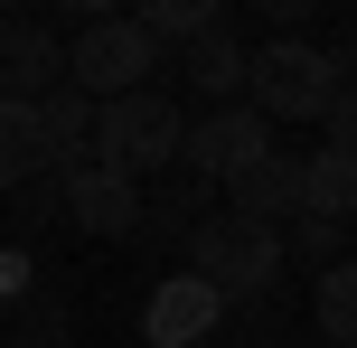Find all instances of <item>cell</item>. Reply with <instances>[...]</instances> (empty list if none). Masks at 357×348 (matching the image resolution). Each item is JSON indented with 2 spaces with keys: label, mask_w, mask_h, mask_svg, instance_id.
<instances>
[{
  "label": "cell",
  "mask_w": 357,
  "mask_h": 348,
  "mask_svg": "<svg viewBox=\"0 0 357 348\" xmlns=\"http://www.w3.org/2000/svg\"><path fill=\"white\" fill-rule=\"evenodd\" d=\"M188 273H197V282H216V292L245 311V301L282 292V273H291V226H264V217H235V207H216V217L188 236Z\"/></svg>",
  "instance_id": "obj_1"
},
{
  "label": "cell",
  "mask_w": 357,
  "mask_h": 348,
  "mask_svg": "<svg viewBox=\"0 0 357 348\" xmlns=\"http://www.w3.org/2000/svg\"><path fill=\"white\" fill-rule=\"evenodd\" d=\"M142 19L151 38H160V47H197V38H216V29H235L226 10H216V0H151V10H132Z\"/></svg>",
  "instance_id": "obj_13"
},
{
  "label": "cell",
  "mask_w": 357,
  "mask_h": 348,
  "mask_svg": "<svg viewBox=\"0 0 357 348\" xmlns=\"http://www.w3.org/2000/svg\"><path fill=\"white\" fill-rule=\"evenodd\" d=\"M151 226H160V236H197V226H207V179H197L188 160H178L169 179H151Z\"/></svg>",
  "instance_id": "obj_14"
},
{
  "label": "cell",
  "mask_w": 357,
  "mask_h": 348,
  "mask_svg": "<svg viewBox=\"0 0 357 348\" xmlns=\"http://www.w3.org/2000/svg\"><path fill=\"white\" fill-rule=\"evenodd\" d=\"M291 264H310V282L339 273V264H348V226H329V217H291Z\"/></svg>",
  "instance_id": "obj_15"
},
{
  "label": "cell",
  "mask_w": 357,
  "mask_h": 348,
  "mask_svg": "<svg viewBox=\"0 0 357 348\" xmlns=\"http://www.w3.org/2000/svg\"><path fill=\"white\" fill-rule=\"evenodd\" d=\"M0 292H10V311H29V301H38V255H29V245L0 255Z\"/></svg>",
  "instance_id": "obj_16"
},
{
  "label": "cell",
  "mask_w": 357,
  "mask_h": 348,
  "mask_svg": "<svg viewBox=\"0 0 357 348\" xmlns=\"http://www.w3.org/2000/svg\"><path fill=\"white\" fill-rule=\"evenodd\" d=\"M348 85H357L348 56L320 47V38H273V47H254V113H264V123H329Z\"/></svg>",
  "instance_id": "obj_2"
},
{
  "label": "cell",
  "mask_w": 357,
  "mask_h": 348,
  "mask_svg": "<svg viewBox=\"0 0 357 348\" xmlns=\"http://www.w3.org/2000/svg\"><path fill=\"white\" fill-rule=\"evenodd\" d=\"M301 217H329V226H357V151H310V207Z\"/></svg>",
  "instance_id": "obj_11"
},
{
  "label": "cell",
  "mask_w": 357,
  "mask_h": 348,
  "mask_svg": "<svg viewBox=\"0 0 357 348\" xmlns=\"http://www.w3.org/2000/svg\"><path fill=\"white\" fill-rule=\"evenodd\" d=\"M188 132H197V113L178 104L169 85H151V94H123V104H104V132H94V142H104V160L113 169H132V179H169L178 160H188Z\"/></svg>",
  "instance_id": "obj_3"
},
{
  "label": "cell",
  "mask_w": 357,
  "mask_h": 348,
  "mask_svg": "<svg viewBox=\"0 0 357 348\" xmlns=\"http://www.w3.org/2000/svg\"><path fill=\"white\" fill-rule=\"evenodd\" d=\"M329 151H357V85L339 94V113H329Z\"/></svg>",
  "instance_id": "obj_17"
},
{
  "label": "cell",
  "mask_w": 357,
  "mask_h": 348,
  "mask_svg": "<svg viewBox=\"0 0 357 348\" xmlns=\"http://www.w3.org/2000/svg\"><path fill=\"white\" fill-rule=\"evenodd\" d=\"M56 188H66V226H85V236H151V188L113 169L104 142L56 151Z\"/></svg>",
  "instance_id": "obj_4"
},
{
  "label": "cell",
  "mask_w": 357,
  "mask_h": 348,
  "mask_svg": "<svg viewBox=\"0 0 357 348\" xmlns=\"http://www.w3.org/2000/svg\"><path fill=\"white\" fill-rule=\"evenodd\" d=\"M339 56H348V66H357V10L339 19Z\"/></svg>",
  "instance_id": "obj_18"
},
{
  "label": "cell",
  "mask_w": 357,
  "mask_h": 348,
  "mask_svg": "<svg viewBox=\"0 0 357 348\" xmlns=\"http://www.w3.org/2000/svg\"><path fill=\"white\" fill-rule=\"evenodd\" d=\"M0 85H10V104H47L56 85H75V38H56V19L10 10V29H0Z\"/></svg>",
  "instance_id": "obj_6"
},
{
  "label": "cell",
  "mask_w": 357,
  "mask_h": 348,
  "mask_svg": "<svg viewBox=\"0 0 357 348\" xmlns=\"http://www.w3.org/2000/svg\"><path fill=\"white\" fill-rule=\"evenodd\" d=\"M47 169H56L47 113H38V104H0V179H10V198H19V188H38Z\"/></svg>",
  "instance_id": "obj_10"
},
{
  "label": "cell",
  "mask_w": 357,
  "mask_h": 348,
  "mask_svg": "<svg viewBox=\"0 0 357 348\" xmlns=\"http://www.w3.org/2000/svg\"><path fill=\"white\" fill-rule=\"evenodd\" d=\"M264 151H282V142H273V123H264L254 104L197 113V132H188V169H197L207 188H235V179H245L254 160H264Z\"/></svg>",
  "instance_id": "obj_7"
},
{
  "label": "cell",
  "mask_w": 357,
  "mask_h": 348,
  "mask_svg": "<svg viewBox=\"0 0 357 348\" xmlns=\"http://www.w3.org/2000/svg\"><path fill=\"white\" fill-rule=\"evenodd\" d=\"M10 348H29V339H10Z\"/></svg>",
  "instance_id": "obj_19"
},
{
  "label": "cell",
  "mask_w": 357,
  "mask_h": 348,
  "mask_svg": "<svg viewBox=\"0 0 357 348\" xmlns=\"http://www.w3.org/2000/svg\"><path fill=\"white\" fill-rule=\"evenodd\" d=\"M151 75H178V56L160 47V38L142 29V19L113 10L104 29L75 38V85L94 94V104H123V94H151Z\"/></svg>",
  "instance_id": "obj_5"
},
{
  "label": "cell",
  "mask_w": 357,
  "mask_h": 348,
  "mask_svg": "<svg viewBox=\"0 0 357 348\" xmlns=\"http://www.w3.org/2000/svg\"><path fill=\"white\" fill-rule=\"evenodd\" d=\"M310 330H320L329 348H357V255L339 264V273L310 282Z\"/></svg>",
  "instance_id": "obj_12"
},
{
  "label": "cell",
  "mask_w": 357,
  "mask_h": 348,
  "mask_svg": "<svg viewBox=\"0 0 357 348\" xmlns=\"http://www.w3.org/2000/svg\"><path fill=\"white\" fill-rule=\"evenodd\" d=\"M178 85H188L207 113H226V104H254V47H245L235 29L197 38V47H178Z\"/></svg>",
  "instance_id": "obj_9"
},
{
  "label": "cell",
  "mask_w": 357,
  "mask_h": 348,
  "mask_svg": "<svg viewBox=\"0 0 357 348\" xmlns=\"http://www.w3.org/2000/svg\"><path fill=\"white\" fill-rule=\"evenodd\" d=\"M235 301L216 292V282H197V273H169V282H151V301H142V339L151 348H216V320H226Z\"/></svg>",
  "instance_id": "obj_8"
}]
</instances>
